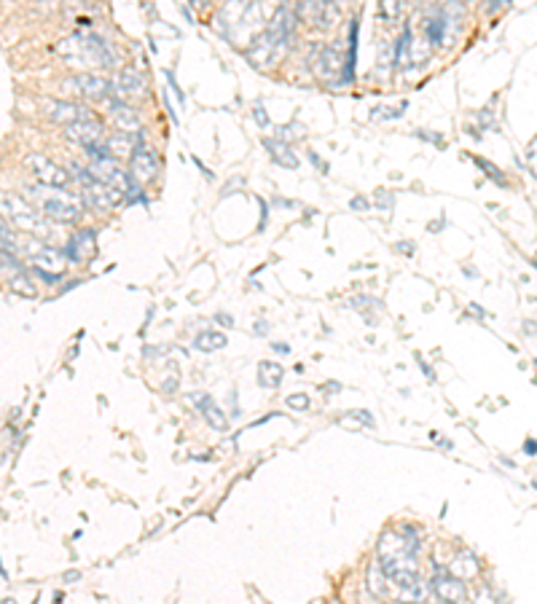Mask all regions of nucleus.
<instances>
[{
	"instance_id": "obj_1",
	"label": "nucleus",
	"mask_w": 537,
	"mask_h": 604,
	"mask_svg": "<svg viewBox=\"0 0 537 604\" xmlns=\"http://www.w3.org/2000/svg\"><path fill=\"white\" fill-rule=\"evenodd\" d=\"M290 40H293V17L290 11L282 6L277 8V14L271 17L268 27L258 35V38L250 43L248 49V60L255 67H271L285 57Z\"/></svg>"
},
{
	"instance_id": "obj_2",
	"label": "nucleus",
	"mask_w": 537,
	"mask_h": 604,
	"mask_svg": "<svg viewBox=\"0 0 537 604\" xmlns=\"http://www.w3.org/2000/svg\"><path fill=\"white\" fill-rule=\"evenodd\" d=\"M57 54L70 62H81L92 67H116V51L94 33H76L57 46Z\"/></svg>"
},
{
	"instance_id": "obj_3",
	"label": "nucleus",
	"mask_w": 537,
	"mask_h": 604,
	"mask_svg": "<svg viewBox=\"0 0 537 604\" xmlns=\"http://www.w3.org/2000/svg\"><path fill=\"white\" fill-rule=\"evenodd\" d=\"M0 210L6 215V221L14 223L22 231H33V234H46L43 228V215L33 201H27L19 194H3L0 196Z\"/></svg>"
},
{
	"instance_id": "obj_4",
	"label": "nucleus",
	"mask_w": 537,
	"mask_h": 604,
	"mask_svg": "<svg viewBox=\"0 0 537 604\" xmlns=\"http://www.w3.org/2000/svg\"><path fill=\"white\" fill-rule=\"evenodd\" d=\"M46 188H49V185H46ZM30 191L35 194V199L41 204L43 218H49V221H54V223H76L81 218V207L70 199V196L60 194V191H54V188H49V191L30 188Z\"/></svg>"
},
{
	"instance_id": "obj_5",
	"label": "nucleus",
	"mask_w": 537,
	"mask_h": 604,
	"mask_svg": "<svg viewBox=\"0 0 537 604\" xmlns=\"http://www.w3.org/2000/svg\"><path fill=\"white\" fill-rule=\"evenodd\" d=\"M314 65H317L314 67L317 78L325 81V83H350L352 81V65L336 46H323Z\"/></svg>"
},
{
	"instance_id": "obj_6",
	"label": "nucleus",
	"mask_w": 537,
	"mask_h": 604,
	"mask_svg": "<svg viewBox=\"0 0 537 604\" xmlns=\"http://www.w3.org/2000/svg\"><path fill=\"white\" fill-rule=\"evenodd\" d=\"M27 167L33 169L35 181L49 185V188H65L70 183V172H65L60 164H54V161L41 156V153H30L27 156Z\"/></svg>"
},
{
	"instance_id": "obj_7",
	"label": "nucleus",
	"mask_w": 537,
	"mask_h": 604,
	"mask_svg": "<svg viewBox=\"0 0 537 604\" xmlns=\"http://www.w3.org/2000/svg\"><path fill=\"white\" fill-rule=\"evenodd\" d=\"M129 175L135 178V183H153L159 178V156L153 148L148 145H137L132 151L129 159Z\"/></svg>"
},
{
	"instance_id": "obj_8",
	"label": "nucleus",
	"mask_w": 537,
	"mask_h": 604,
	"mask_svg": "<svg viewBox=\"0 0 537 604\" xmlns=\"http://www.w3.org/2000/svg\"><path fill=\"white\" fill-rule=\"evenodd\" d=\"M46 116L54 121V124H62V126H70V124H78V121H86V119H94L83 105L67 102V100H49L46 102Z\"/></svg>"
},
{
	"instance_id": "obj_9",
	"label": "nucleus",
	"mask_w": 537,
	"mask_h": 604,
	"mask_svg": "<svg viewBox=\"0 0 537 604\" xmlns=\"http://www.w3.org/2000/svg\"><path fill=\"white\" fill-rule=\"evenodd\" d=\"M65 137L70 142H76V145H81L83 151L86 148H92V145H100L105 137V129L100 121L94 119H86V121H78V124H70L67 129H65Z\"/></svg>"
},
{
	"instance_id": "obj_10",
	"label": "nucleus",
	"mask_w": 537,
	"mask_h": 604,
	"mask_svg": "<svg viewBox=\"0 0 537 604\" xmlns=\"http://www.w3.org/2000/svg\"><path fill=\"white\" fill-rule=\"evenodd\" d=\"M430 591L441 602H465L468 599V588L462 583V578H454L449 572H438L430 580Z\"/></svg>"
},
{
	"instance_id": "obj_11",
	"label": "nucleus",
	"mask_w": 537,
	"mask_h": 604,
	"mask_svg": "<svg viewBox=\"0 0 537 604\" xmlns=\"http://www.w3.org/2000/svg\"><path fill=\"white\" fill-rule=\"evenodd\" d=\"M188 401L196 403V408H199V414L205 417V422L215 430V433H226L228 430V417L226 411L218 405V403L212 401L207 392H196V395H188Z\"/></svg>"
},
{
	"instance_id": "obj_12",
	"label": "nucleus",
	"mask_w": 537,
	"mask_h": 604,
	"mask_svg": "<svg viewBox=\"0 0 537 604\" xmlns=\"http://www.w3.org/2000/svg\"><path fill=\"white\" fill-rule=\"evenodd\" d=\"M67 86H73L81 97H86V100H92V102L108 100V92H110V83L105 78H100V76H94V73H78Z\"/></svg>"
},
{
	"instance_id": "obj_13",
	"label": "nucleus",
	"mask_w": 537,
	"mask_h": 604,
	"mask_svg": "<svg viewBox=\"0 0 537 604\" xmlns=\"http://www.w3.org/2000/svg\"><path fill=\"white\" fill-rule=\"evenodd\" d=\"M97 253V234L92 228H83L78 234H73V240L67 244V255L73 263H86L94 258Z\"/></svg>"
},
{
	"instance_id": "obj_14",
	"label": "nucleus",
	"mask_w": 537,
	"mask_h": 604,
	"mask_svg": "<svg viewBox=\"0 0 537 604\" xmlns=\"http://www.w3.org/2000/svg\"><path fill=\"white\" fill-rule=\"evenodd\" d=\"M108 113H110L113 124L119 126V132H140V113H137V108H132L129 102L110 100Z\"/></svg>"
},
{
	"instance_id": "obj_15",
	"label": "nucleus",
	"mask_w": 537,
	"mask_h": 604,
	"mask_svg": "<svg viewBox=\"0 0 537 604\" xmlns=\"http://www.w3.org/2000/svg\"><path fill=\"white\" fill-rule=\"evenodd\" d=\"M116 94L124 100H137L145 94V78L137 70H121L116 78Z\"/></svg>"
},
{
	"instance_id": "obj_16",
	"label": "nucleus",
	"mask_w": 537,
	"mask_h": 604,
	"mask_svg": "<svg viewBox=\"0 0 537 604\" xmlns=\"http://www.w3.org/2000/svg\"><path fill=\"white\" fill-rule=\"evenodd\" d=\"M30 253H33V263L35 269H43V271H57L62 274V253L54 250V247H38V244H27Z\"/></svg>"
},
{
	"instance_id": "obj_17",
	"label": "nucleus",
	"mask_w": 537,
	"mask_h": 604,
	"mask_svg": "<svg viewBox=\"0 0 537 604\" xmlns=\"http://www.w3.org/2000/svg\"><path fill=\"white\" fill-rule=\"evenodd\" d=\"M264 148H266V153L271 156L274 164H280V167H285V169H298V156H296V151L290 148V142L285 140H264Z\"/></svg>"
},
{
	"instance_id": "obj_18",
	"label": "nucleus",
	"mask_w": 537,
	"mask_h": 604,
	"mask_svg": "<svg viewBox=\"0 0 537 604\" xmlns=\"http://www.w3.org/2000/svg\"><path fill=\"white\" fill-rule=\"evenodd\" d=\"M331 0H298L296 3V19L304 22V24H317L320 27V19L325 14Z\"/></svg>"
},
{
	"instance_id": "obj_19",
	"label": "nucleus",
	"mask_w": 537,
	"mask_h": 604,
	"mask_svg": "<svg viewBox=\"0 0 537 604\" xmlns=\"http://www.w3.org/2000/svg\"><path fill=\"white\" fill-rule=\"evenodd\" d=\"M282 376H285V368L280 362L274 360H261L258 362V384L264 389H277L282 384Z\"/></svg>"
},
{
	"instance_id": "obj_20",
	"label": "nucleus",
	"mask_w": 537,
	"mask_h": 604,
	"mask_svg": "<svg viewBox=\"0 0 537 604\" xmlns=\"http://www.w3.org/2000/svg\"><path fill=\"white\" fill-rule=\"evenodd\" d=\"M446 11H438L433 17H427L425 22V30H427V40H430V46H441L443 38H446Z\"/></svg>"
},
{
	"instance_id": "obj_21",
	"label": "nucleus",
	"mask_w": 537,
	"mask_h": 604,
	"mask_svg": "<svg viewBox=\"0 0 537 604\" xmlns=\"http://www.w3.org/2000/svg\"><path fill=\"white\" fill-rule=\"evenodd\" d=\"M135 140H137V132H119V135H113V137H108V151H110V156H124V153H129V151H135L137 145H135Z\"/></svg>"
},
{
	"instance_id": "obj_22",
	"label": "nucleus",
	"mask_w": 537,
	"mask_h": 604,
	"mask_svg": "<svg viewBox=\"0 0 537 604\" xmlns=\"http://www.w3.org/2000/svg\"><path fill=\"white\" fill-rule=\"evenodd\" d=\"M8 287H11L14 293L24 296V299H35V296H38V290H35V282L30 280V274H27V271H22V269H14V274L8 277Z\"/></svg>"
},
{
	"instance_id": "obj_23",
	"label": "nucleus",
	"mask_w": 537,
	"mask_h": 604,
	"mask_svg": "<svg viewBox=\"0 0 537 604\" xmlns=\"http://www.w3.org/2000/svg\"><path fill=\"white\" fill-rule=\"evenodd\" d=\"M226 336L223 333H215V330H205V333H199L196 339H194V346L199 349V352H218V349H223L226 346Z\"/></svg>"
},
{
	"instance_id": "obj_24",
	"label": "nucleus",
	"mask_w": 537,
	"mask_h": 604,
	"mask_svg": "<svg viewBox=\"0 0 537 604\" xmlns=\"http://www.w3.org/2000/svg\"><path fill=\"white\" fill-rule=\"evenodd\" d=\"M384 569H382V564H371V569H368V591H371L373 596H387V583H384Z\"/></svg>"
},
{
	"instance_id": "obj_25",
	"label": "nucleus",
	"mask_w": 537,
	"mask_h": 604,
	"mask_svg": "<svg viewBox=\"0 0 537 604\" xmlns=\"http://www.w3.org/2000/svg\"><path fill=\"white\" fill-rule=\"evenodd\" d=\"M390 580H393V585L403 594L406 588H411L414 583H419V575H416V569H395V572H390Z\"/></svg>"
},
{
	"instance_id": "obj_26",
	"label": "nucleus",
	"mask_w": 537,
	"mask_h": 604,
	"mask_svg": "<svg viewBox=\"0 0 537 604\" xmlns=\"http://www.w3.org/2000/svg\"><path fill=\"white\" fill-rule=\"evenodd\" d=\"M400 11H403V0H382L379 3V14L384 22H398L400 19Z\"/></svg>"
},
{
	"instance_id": "obj_27",
	"label": "nucleus",
	"mask_w": 537,
	"mask_h": 604,
	"mask_svg": "<svg viewBox=\"0 0 537 604\" xmlns=\"http://www.w3.org/2000/svg\"><path fill=\"white\" fill-rule=\"evenodd\" d=\"M0 250H8V253L17 250V237H14L11 226L6 221V215H0Z\"/></svg>"
},
{
	"instance_id": "obj_28",
	"label": "nucleus",
	"mask_w": 537,
	"mask_h": 604,
	"mask_svg": "<svg viewBox=\"0 0 537 604\" xmlns=\"http://www.w3.org/2000/svg\"><path fill=\"white\" fill-rule=\"evenodd\" d=\"M475 164L484 169V175L486 178H492V181L497 183V185H508V181H505V175H500V169H497L492 161H486V159H475Z\"/></svg>"
},
{
	"instance_id": "obj_29",
	"label": "nucleus",
	"mask_w": 537,
	"mask_h": 604,
	"mask_svg": "<svg viewBox=\"0 0 537 604\" xmlns=\"http://www.w3.org/2000/svg\"><path fill=\"white\" fill-rule=\"evenodd\" d=\"M288 408H296V411H307L312 405L309 395H304V392H296V395H288Z\"/></svg>"
},
{
	"instance_id": "obj_30",
	"label": "nucleus",
	"mask_w": 537,
	"mask_h": 604,
	"mask_svg": "<svg viewBox=\"0 0 537 604\" xmlns=\"http://www.w3.org/2000/svg\"><path fill=\"white\" fill-rule=\"evenodd\" d=\"M164 76H167V81H169V92H172V94H175V97L180 100V105H186V94H183V89L178 86V81H175V73H172V70H167Z\"/></svg>"
},
{
	"instance_id": "obj_31",
	"label": "nucleus",
	"mask_w": 537,
	"mask_h": 604,
	"mask_svg": "<svg viewBox=\"0 0 537 604\" xmlns=\"http://www.w3.org/2000/svg\"><path fill=\"white\" fill-rule=\"evenodd\" d=\"M373 204H376V210H390L393 207V194L390 191H376Z\"/></svg>"
},
{
	"instance_id": "obj_32",
	"label": "nucleus",
	"mask_w": 537,
	"mask_h": 604,
	"mask_svg": "<svg viewBox=\"0 0 537 604\" xmlns=\"http://www.w3.org/2000/svg\"><path fill=\"white\" fill-rule=\"evenodd\" d=\"M425 594H427V588H425V585L414 583L411 588H406V591H403V599H416V602H419Z\"/></svg>"
},
{
	"instance_id": "obj_33",
	"label": "nucleus",
	"mask_w": 537,
	"mask_h": 604,
	"mask_svg": "<svg viewBox=\"0 0 537 604\" xmlns=\"http://www.w3.org/2000/svg\"><path fill=\"white\" fill-rule=\"evenodd\" d=\"M350 207L355 212H368V210H371V201L366 199V196H355V199L350 201Z\"/></svg>"
},
{
	"instance_id": "obj_34",
	"label": "nucleus",
	"mask_w": 537,
	"mask_h": 604,
	"mask_svg": "<svg viewBox=\"0 0 537 604\" xmlns=\"http://www.w3.org/2000/svg\"><path fill=\"white\" fill-rule=\"evenodd\" d=\"M350 419H357V422H363L366 427H376V419H373L368 411H355V414H350Z\"/></svg>"
},
{
	"instance_id": "obj_35",
	"label": "nucleus",
	"mask_w": 537,
	"mask_h": 604,
	"mask_svg": "<svg viewBox=\"0 0 537 604\" xmlns=\"http://www.w3.org/2000/svg\"><path fill=\"white\" fill-rule=\"evenodd\" d=\"M253 116H255V121H258L264 129H268V119H266V113H264V105H261V102L253 105Z\"/></svg>"
},
{
	"instance_id": "obj_36",
	"label": "nucleus",
	"mask_w": 537,
	"mask_h": 604,
	"mask_svg": "<svg viewBox=\"0 0 537 604\" xmlns=\"http://www.w3.org/2000/svg\"><path fill=\"white\" fill-rule=\"evenodd\" d=\"M309 161H312V164H314V167H317V169H320V172H328V164H325V161L320 159V156H317L314 151H309Z\"/></svg>"
},
{
	"instance_id": "obj_37",
	"label": "nucleus",
	"mask_w": 537,
	"mask_h": 604,
	"mask_svg": "<svg viewBox=\"0 0 537 604\" xmlns=\"http://www.w3.org/2000/svg\"><path fill=\"white\" fill-rule=\"evenodd\" d=\"M395 250H398V253H403V255H409V258H411V255H414V242H400V244H395Z\"/></svg>"
},
{
	"instance_id": "obj_38",
	"label": "nucleus",
	"mask_w": 537,
	"mask_h": 604,
	"mask_svg": "<svg viewBox=\"0 0 537 604\" xmlns=\"http://www.w3.org/2000/svg\"><path fill=\"white\" fill-rule=\"evenodd\" d=\"M524 451H527L529 457H535V454H537V441H535V438H527V443H524Z\"/></svg>"
},
{
	"instance_id": "obj_39",
	"label": "nucleus",
	"mask_w": 537,
	"mask_h": 604,
	"mask_svg": "<svg viewBox=\"0 0 537 604\" xmlns=\"http://www.w3.org/2000/svg\"><path fill=\"white\" fill-rule=\"evenodd\" d=\"M215 320L221 322V325H226V328H234V317H231V314H223V312H221V314H215Z\"/></svg>"
},
{
	"instance_id": "obj_40",
	"label": "nucleus",
	"mask_w": 537,
	"mask_h": 604,
	"mask_svg": "<svg viewBox=\"0 0 537 604\" xmlns=\"http://www.w3.org/2000/svg\"><path fill=\"white\" fill-rule=\"evenodd\" d=\"M323 389H325V392H341V384H339V382H328L325 387H323Z\"/></svg>"
},
{
	"instance_id": "obj_41",
	"label": "nucleus",
	"mask_w": 537,
	"mask_h": 604,
	"mask_svg": "<svg viewBox=\"0 0 537 604\" xmlns=\"http://www.w3.org/2000/svg\"><path fill=\"white\" fill-rule=\"evenodd\" d=\"M433 438H435V441H438V443H441V446H443V448H449V451H452V448H454V443L449 441V438H438V435H433Z\"/></svg>"
},
{
	"instance_id": "obj_42",
	"label": "nucleus",
	"mask_w": 537,
	"mask_h": 604,
	"mask_svg": "<svg viewBox=\"0 0 537 604\" xmlns=\"http://www.w3.org/2000/svg\"><path fill=\"white\" fill-rule=\"evenodd\" d=\"M175 384H178V379H169V382H164L162 387H164V392H175Z\"/></svg>"
},
{
	"instance_id": "obj_43",
	"label": "nucleus",
	"mask_w": 537,
	"mask_h": 604,
	"mask_svg": "<svg viewBox=\"0 0 537 604\" xmlns=\"http://www.w3.org/2000/svg\"><path fill=\"white\" fill-rule=\"evenodd\" d=\"M271 346H274L280 355H288V352H290V346H285V344H271Z\"/></svg>"
},
{
	"instance_id": "obj_44",
	"label": "nucleus",
	"mask_w": 537,
	"mask_h": 604,
	"mask_svg": "<svg viewBox=\"0 0 537 604\" xmlns=\"http://www.w3.org/2000/svg\"><path fill=\"white\" fill-rule=\"evenodd\" d=\"M443 226H446V221H443V218H441V221H433V223H430V231H438V228H443Z\"/></svg>"
},
{
	"instance_id": "obj_45",
	"label": "nucleus",
	"mask_w": 537,
	"mask_h": 604,
	"mask_svg": "<svg viewBox=\"0 0 537 604\" xmlns=\"http://www.w3.org/2000/svg\"><path fill=\"white\" fill-rule=\"evenodd\" d=\"M443 3H446V6H452V8H459V3H462V0H443Z\"/></svg>"
},
{
	"instance_id": "obj_46",
	"label": "nucleus",
	"mask_w": 537,
	"mask_h": 604,
	"mask_svg": "<svg viewBox=\"0 0 537 604\" xmlns=\"http://www.w3.org/2000/svg\"><path fill=\"white\" fill-rule=\"evenodd\" d=\"M207 0H191V6H205Z\"/></svg>"
},
{
	"instance_id": "obj_47",
	"label": "nucleus",
	"mask_w": 537,
	"mask_h": 604,
	"mask_svg": "<svg viewBox=\"0 0 537 604\" xmlns=\"http://www.w3.org/2000/svg\"><path fill=\"white\" fill-rule=\"evenodd\" d=\"M535 266H537V261H535Z\"/></svg>"
}]
</instances>
